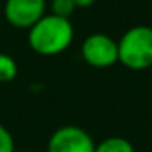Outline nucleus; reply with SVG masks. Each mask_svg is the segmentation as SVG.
<instances>
[{
    "label": "nucleus",
    "instance_id": "nucleus-1",
    "mask_svg": "<svg viewBox=\"0 0 152 152\" xmlns=\"http://www.w3.org/2000/svg\"><path fill=\"white\" fill-rule=\"evenodd\" d=\"M74 26L69 18L46 13L28 30V44L39 56H57L70 48Z\"/></svg>",
    "mask_w": 152,
    "mask_h": 152
},
{
    "label": "nucleus",
    "instance_id": "nucleus-2",
    "mask_svg": "<svg viewBox=\"0 0 152 152\" xmlns=\"http://www.w3.org/2000/svg\"><path fill=\"white\" fill-rule=\"evenodd\" d=\"M118 62L129 70H145L152 66V28L136 25L118 41Z\"/></svg>",
    "mask_w": 152,
    "mask_h": 152
},
{
    "label": "nucleus",
    "instance_id": "nucleus-3",
    "mask_svg": "<svg viewBox=\"0 0 152 152\" xmlns=\"http://www.w3.org/2000/svg\"><path fill=\"white\" fill-rule=\"evenodd\" d=\"M80 54L90 67L106 69L118 62V41L105 33H92L83 39Z\"/></svg>",
    "mask_w": 152,
    "mask_h": 152
},
{
    "label": "nucleus",
    "instance_id": "nucleus-4",
    "mask_svg": "<svg viewBox=\"0 0 152 152\" xmlns=\"http://www.w3.org/2000/svg\"><path fill=\"white\" fill-rule=\"evenodd\" d=\"M46 152H95V141L85 129L66 124L49 136Z\"/></svg>",
    "mask_w": 152,
    "mask_h": 152
},
{
    "label": "nucleus",
    "instance_id": "nucleus-5",
    "mask_svg": "<svg viewBox=\"0 0 152 152\" xmlns=\"http://www.w3.org/2000/svg\"><path fill=\"white\" fill-rule=\"evenodd\" d=\"M46 0H5L4 15L10 26L30 30L46 15Z\"/></svg>",
    "mask_w": 152,
    "mask_h": 152
},
{
    "label": "nucleus",
    "instance_id": "nucleus-6",
    "mask_svg": "<svg viewBox=\"0 0 152 152\" xmlns=\"http://www.w3.org/2000/svg\"><path fill=\"white\" fill-rule=\"evenodd\" d=\"M95 152H136V149L129 139L121 136H110L95 144Z\"/></svg>",
    "mask_w": 152,
    "mask_h": 152
},
{
    "label": "nucleus",
    "instance_id": "nucleus-7",
    "mask_svg": "<svg viewBox=\"0 0 152 152\" xmlns=\"http://www.w3.org/2000/svg\"><path fill=\"white\" fill-rule=\"evenodd\" d=\"M17 74H18L17 61L8 54L0 53V83L12 82L17 77Z\"/></svg>",
    "mask_w": 152,
    "mask_h": 152
},
{
    "label": "nucleus",
    "instance_id": "nucleus-8",
    "mask_svg": "<svg viewBox=\"0 0 152 152\" xmlns=\"http://www.w3.org/2000/svg\"><path fill=\"white\" fill-rule=\"evenodd\" d=\"M74 0H51V13L62 18H70L75 12Z\"/></svg>",
    "mask_w": 152,
    "mask_h": 152
},
{
    "label": "nucleus",
    "instance_id": "nucleus-9",
    "mask_svg": "<svg viewBox=\"0 0 152 152\" xmlns=\"http://www.w3.org/2000/svg\"><path fill=\"white\" fill-rule=\"evenodd\" d=\"M0 152H15V139L8 128L0 123Z\"/></svg>",
    "mask_w": 152,
    "mask_h": 152
},
{
    "label": "nucleus",
    "instance_id": "nucleus-10",
    "mask_svg": "<svg viewBox=\"0 0 152 152\" xmlns=\"http://www.w3.org/2000/svg\"><path fill=\"white\" fill-rule=\"evenodd\" d=\"M96 0H74V4H75L77 8H87L90 5H93Z\"/></svg>",
    "mask_w": 152,
    "mask_h": 152
},
{
    "label": "nucleus",
    "instance_id": "nucleus-11",
    "mask_svg": "<svg viewBox=\"0 0 152 152\" xmlns=\"http://www.w3.org/2000/svg\"><path fill=\"white\" fill-rule=\"evenodd\" d=\"M15 152H31V151H15Z\"/></svg>",
    "mask_w": 152,
    "mask_h": 152
}]
</instances>
